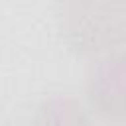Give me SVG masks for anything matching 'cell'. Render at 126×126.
<instances>
[{
    "mask_svg": "<svg viewBox=\"0 0 126 126\" xmlns=\"http://www.w3.org/2000/svg\"><path fill=\"white\" fill-rule=\"evenodd\" d=\"M69 4H77V2H81V0H67Z\"/></svg>",
    "mask_w": 126,
    "mask_h": 126,
    "instance_id": "obj_4",
    "label": "cell"
},
{
    "mask_svg": "<svg viewBox=\"0 0 126 126\" xmlns=\"http://www.w3.org/2000/svg\"><path fill=\"white\" fill-rule=\"evenodd\" d=\"M67 33L85 53H100L126 41L124 0H81L71 4Z\"/></svg>",
    "mask_w": 126,
    "mask_h": 126,
    "instance_id": "obj_1",
    "label": "cell"
},
{
    "mask_svg": "<svg viewBox=\"0 0 126 126\" xmlns=\"http://www.w3.org/2000/svg\"><path fill=\"white\" fill-rule=\"evenodd\" d=\"M32 126H94V122L79 100L55 96L39 104Z\"/></svg>",
    "mask_w": 126,
    "mask_h": 126,
    "instance_id": "obj_3",
    "label": "cell"
},
{
    "mask_svg": "<svg viewBox=\"0 0 126 126\" xmlns=\"http://www.w3.org/2000/svg\"><path fill=\"white\" fill-rule=\"evenodd\" d=\"M87 93L100 118L114 124L126 122V53L104 55L91 71Z\"/></svg>",
    "mask_w": 126,
    "mask_h": 126,
    "instance_id": "obj_2",
    "label": "cell"
}]
</instances>
